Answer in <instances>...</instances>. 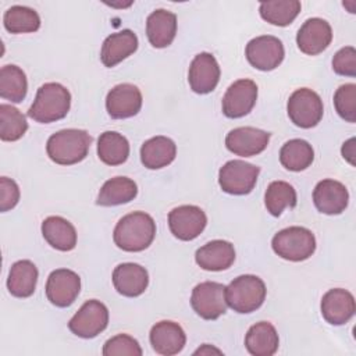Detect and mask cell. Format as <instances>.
Here are the masks:
<instances>
[{
	"label": "cell",
	"instance_id": "23",
	"mask_svg": "<svg viewBox=\"0 0 356 356\" xmlns=\"http://www.w3.org/2000/svg\"><path fill=\"white\" fill-rule=\"evenodd\" d=\"M146 35L156 49L170 46L177 35V15L164 8L153 11L146 19Z\"/></svg>",
	"mask_w": 356,
	"mask_h": 356
},
{
	"label": "cell",
	"instance_id": "19",
	"mask_svg": "<svg viewBox=\"0 0 356 356\" xmlns=\"http://www.w3.org/2000/svg\"><path fill=\"white\" fill-rule=\"evenodd\" d=\"M149 339L153 350L163 356L179 353L186 343V335L182 327L170 320L156 323L150 330Z\"/></svg>",
	"mask_w": 356,
	"mask_h": 356
},
{
	"label": "cell",
	"instance_id": "12",
	"mask_svg": "<svg viewBox=\"0 0 356 356\" xmlns=\"http://www.w3.org/2000/svg\"><path fill=\"white\" fill-rule=\"evenodd\" d=\"M81 291L79 275L68 268H57L50 273L46 282V296L57 307H68Z\"/></svg>",
	"mask_w": 356,
	"mask_h": 356
},
{
	"label": "cell",
	"instance_id": "32",
	"mask_svg": "<svg viewBox=\"0 0 356 356\" xmlns=\"http://www.w3.org/2000/svg\"><path fill=\"white\" fill-rule=\"evenodd\" d=\"M28 81L25 72L14 64L1 67L0 70V96L13 103H19L25 99Z\"/></svg>",
	"mask_w": 356,
	"mask_h": 356
},
{
	"label": "cell",
	"instance_id": "16",
	"mask_svg": "<svg viewBox=\"0 0 356 356\" xmlns=\"http://www.w3.org/2000/svg\"><path fill=\"white\" fill-rule=\"evenodd\" d=\"M332 40L331 25L323 18H309L299 28L296 44L299 50L309 56L323 53Z\"/></svg>",
	"mask_w": 356,
	"mask_h": 356
},
{
	"label": "cell",
	"instance_id": "15",
	"mask_svg": "<svg viewBox=\"0 0 356 356\" xmlns=\"http://www.w3.org/2000/svg\"><path fill=\"white\" fill-rule=\"evenodd\" d=\"M220 65L211 53H199L191 63L188 81L195 93L206 95L216 89L220 81Z\"/></svg>",
	"mask_w": 356,
	"mask_h": 356
},
{
	"label": "cell",
	"instance_id": "20",
	"mask_svg": "<svg viewBox=\"0 0 356 356\" xmlns=\"http://www.w3.org/2000/svg\"><path fill=\"white\" fill-rule=\"evenodd\" d=\"M356 310L353 295L342 288H334L324 293L321 299V314L332 325L348 323Z\"/></svg>",
	"mask_w": 356,
	"mask_h": 356
},
{
	"label": "cell",
	"instance_id": "11",
	"mask_svg": "<svg viewBox=\"0 0 356 356\" xmlns=\"http://www.w3.org/2000/svg\"><path fill=\"white\" fill-rule=\"evenodd\" d=\"M206 213L193 204H184L168 213V227L171 234L179 241H192L206 228Z\"/></svg>",
	"mask_w": 356,
	"mask_h": 356
},
{
	"label": "cell",
	"instance_id": "17",
	"mask_svg": "<svg viewBox=\"0 0 356 356\" xmlns=\"http://www.w3.org/2000/svg\"><path fill=\"white\" fill-rule=\"evenodd\" d=\"M142 107V93L132 83L115 85L106 97V108L111 118L122 120L136 115Z\"/></svg>",
	"mask_w": 356,
	"mask_h": 356
},
{
	"label": "cell",
	"instance_id": "2",
	"mask_svg": "<svg viewBox=\"0 0 356 356\" xmlns=\"http://www.w3.org/2000/svg\"><path fill=\"white\" fill-rule=\"evenodd\" d=\"M90 143L92 136L83 129H61L47 139L46 152L56 164L72 165L88 156Z\"/></svg>",
	"mask_w": 356,
	"mask_h": 356
},
{
	"label": "cell",
	"instance_id": "27",
	"mask_svg": "<svg viewBox=\"0 0 356 356\" xmlns=\"http://www.w3.org/2000/svg\"><path fill=\"white\" fill-rule=\"evenodd\" d=\"M280 338L275 327L268 321L253 324L245 337V346L253 356H271L277 352Z\"/></svg>",
	"mask_w": 356,
	"mask_h": 356
},
{
	"label": "cell",
	"instance_id": "30",
	"mask_svg": "<svg viewBox=\"0 0 356 356\" xmlns=\"http://www.w3.org/2000/svg\"><path fill=\"white\" fill-rule=\"evenodd\" d=\"M97 156L107 165H120L129 156V142L115 131H106L97 139Z\"/></svg>",
	"mask_w": 356,
	"mask_h": 356
},
{
	"label": "cell",
	"instance_id": "8",
	"mask_svg": "<svg viewBox=\"0 0 356 356\" xmlns=\"http://www.w3.org/2000/svg\"><path fill=\"white\" fill-rule=\"evenodd\" d=\"M191 305L197 316L204 320H217L227 312L225 285L214 281H204L192 289Z\"/></svg>",
	"mask_w": 356,
	"mask_h": 356
},
{
	"label": "cell",
	"instance_id": "37",
	"mask_svg": "<svg viewBox=\"0 0 356 356\" xmlns=\"http://www.w3.org/2000/svg\"><path fill=\"white\" fill-rule=\"evenodd\" d=\"M334 106L341 118L348 122L356 121V85H341L334 95Z\"/></svg>",
	"mask_w": 356,
	"mask_h": 356
},
{
	"label": "cell",
	"instance_id": "13",
	"mask_svg": "<svg viewBox=\"0 0 356 356\" xmlns=\"http://www.w3.org/2000/svg\"><path fill=\"white\" fill-rule=\"evenodd\" d=\"M257 100V85L252 79H238L222 97V113L228 118H241L252 111Z\"/></svg>",
	"mask_w": 356,
	"mask_h": 356
},
{
	"label": "cell",
	"instance_id": "22",
	"mask_svg": "<svg viewBox=\"0 0 356 356\" xmlns=\"http://www.w3.org/2000/svg\"><path fill=\"white\" fill-rule=\"evenodd\" d=\"M195 260L203 270L222 271L232 266L235 260V249L228 241L214 239L196 250Z\"/></svg>",
	"mask_w": 356,
	"mask_h": 356
},
{
	"label": "cell",
	"instance_id": "25",
	"mask_svg": "<svg viewBox=\"0 0 356 356\" xmlns=\"http://www.w3.org/2000/svg\"><path fill=\"white\" fill-rule=\"evenodd\" d=\"M177 156V146L167 136H154L143 142L140 147V161L149 170L167 167Z\"/></svg>",
	"mask_w": 356,
	"mask_h": 356
},
{
	"label": "cell",
	"instance_id": "14",
	"mask_svg": "<svg viewBox=\"0 0 356 356\" xmlns=\"http://www.w3.org/2000/svg\"><path fill=\"white\" fill-rule=\"evenodd\" d=\"M268 142L270 132L253 127L234 128L225 136L227 149L241 157H252L261 153Z\"/></svg>",
	"mask_w": 356,
	"mask_h": 356
},
{
	"label": "cell",
	"instance_id": "39",
	"mask_svg": "<svg viewBox=\"0 0 356 356\" xmlns=\"http://www.w3.org/2000/svg\"><path fill=\"white\" fill-rule=\"evenodd\" d=\"M332 70L338 75H356V50L353 46H346L338 50L332 58Z\"/></svg>",
	"mask_w": 356,
	"mask_h": 356
},
{
	"label": "cell",
	"instance_id": "28",
	"mask_svg": "<svg viewBox=\"0 0 356 356\" xmlns=\"http://www.w3.org/2000/svg\"><path fill=\"white\" fill-rule=\"evenodd\" d=\"M38 268L31 260L15 261L8 273L7 288L15 298H29L36 288Z\"/></svg>",
	"mask_w": 356,
	"mask_h": 356
},
{
	"label": "cell",
	"instance_id": "34",
	"mask_svg": "<svg viewBox=\"0 0 356 356\" xmlns=\"http://www.w3.org/2000/svg\"><path fill=\"white\" fill-rule=\"evenodd\" d=\"M3 24L10 33L36 32L40 28V17L31 7L11 6L4 13Z\"/></svg>",
	"mask_w": 356,
	"mask_h": 356
},
{
	"label": "cell",
	"instance_id": "36",
	"mask_svg": "<svg viewBox=\"0 0 356 356\" xmlns=\"http://www.w3.org/2000/svg\"><path fill=\"white\" fill-rule=\"evenodd\" d=\"M28 129L25 115L14 106L0 104V138L4 142H15L21 139Z\"/></svg>",
	"mask_w": 356,
	"mask_h": 356
},
{
	"label": "cell",
	"instance_id": "21",
	"mask_svg": "<svg viewBox=\"0 0 356 356\" xmlns=\"http://www.w3.org/2000/svg\"><path fill=\"white\" fill-rule=\"evenodd\" d=\"M113 284L117 292L122 296L136 298L146 291L149 285V274L140 264L122 263L113 271Z\"/></svg>",
	"mask_w": 356,
	"mask_h": 356
},
{
	"label": "cell",
	"instance_id": "9",
	"mask_svg": "<svg viewBox=\"0 0 356 356\" xmlns=\"http://www.w3.org/2000/svg\"><path fill=\"white\" fill-rule=\"evenodd\" d=\"M108 324V310L104 303L96 299L86 300L72 316L68 328L79 338H95L106 330Z\"/></svg>",
	"mask_w": 356,
	"mask_h": 356
},
{
	"label": "cell",
	"instance_id": "26",
	"mask_svg": "<svg viewBox=\"0 0 356 356\" xmlns=\"http://www.w3.org/2000/svg\"><path fill=\"white\" fill-rule=\"evenodd\" d=\"M42 234L46 242L61 252H70L76 246L75 227L60 216H50L42 222Z\"/></svg>",
	"mask_w": 356,
	"mask_h": 356
},
{
	"label": "cell",
	"instance_id": "24",
	"mask_svg": "<svg viewBox=\"0 0 356 356\" xmlns=\"http://www.w3.org/2000/svg\"><path fill=\"white\" fill-rule=\"evenodd\" d=\"M138 49V38L131 29H122L120 32L108 35L100 51L102 63L111 68L125 60L128 56L135 53Z\"/></svg>",
	"mask_w": 356,
	"mask_h": 356
},
{
	"label": "cell",
	"instance_id": "6",
	"mask_svg": "<svg viewBox=\"0 0 356 356\" xmlns=\"http://www.w3.org/2000/svg\"><path fill=\"white\" fill-rule=\"evenodd\" d=\"M286 111L291 121L300 128H313L323 118V100L309 88L296 89L288 99Z\"/></svg>",
	"mask_w": 356,
	"mask_h": 356
},
{
	"label": "cell",
	"instance_id": "3",
	"mask_svg": "<svg viewBox=\"0 0 356 356\" xmlns=\"http://www.w3.org/2000/svg\"><path fill=\"white\" fill-rule=\"evenodd\" d=\"M71 107V93L65 86L57 82H47L42 85L28 115L40 124H49L64 118Z\"/></svg>",
	"mask_w": 356,
	"mask_h": 356
},
{
	"label": "cell",
	"instance_id": "40",
	"mask_svg": "<svg viewBox=\"0 0 356 356\" xmlns=\"http://www.w3.org/2000/svg\"><path fill=\"white\" fill-rule=\"evenodd\" d=\"M19 200V188L15 181L1 177L0 178V211H8L17 206Z\"/></svg>",
	"mask_w": 356,
	"mask_h": 356
},
{
	"label": "cell",
	"instance_id": "38",
	"mask_svg": "<svg viewBox=\"0 0 356 356\" xmlns=\"http://www.w3.org/2000/svg\"><path fill=\"white\" fill-rule=\"evenodd\" d=\"M142 348L139 342L128 334H118L108 341H106L103 346L104 356H115V355H129V356H142Z\"/></svg>",
	"mask_w": 356,
	"mask_h": 356
},
{
	"label": "cell",
	"instance_id": "4",
	"mask_svg": "<svg viewBox=\"0 0 356 356\" xmlns=\"http://www.w3.org/2000/svg\"><path fill=\"white\" fill-rule=\"evenodd\" d=\"M266 285L261 278L252 274H245L234 278L225 286L227 305L236 313H252L257 310L266 299Z\"/></svg>",
	"mask_w": 356,
	"mask_h": 356
},
{
	"label": "cell",
	"instance_id": "31",
	"mask_svg": "<svg viewBox=\"0 0 356 356\" xmlns=\"http://www.w3.org/2000/svg\"><path fill=\"white\" fill-rule=\"evenodd\" d=\"M314 150L305 139H291L280 150V161L289 171H303L312 165Z\"/></svg>",
	"mask_w": 356,
	"mask_h": 356
},
{
	"label": "cell",
	"instance_id": "1",
	"mask_svg": "<svg viewBox=\"0 0 356 356\" xmlns=\"http://www.w3.org/2000/svg\"><path fill=\"white\" fill-rule=\"evenodd\" d=\"M156 236V222L145 211L124 216L115 225L113 238L115 245L125 252H142L150 246Z\"/></svg>",
	"mask_w": 356,
	"mask_h": 356
},
{
	"label": "cell",
	"instance_id": "35",
	"mask_svg": "<svg viewBox=\"0 0 356 356\" xmlns=\"http://www.w3.org/2000/svg\"><path fill=\"white\" fill-rule=\"evenodd\" d=\"M264 204L271 216L278 217L286 207L296 206V191L285 181H273L266 189Z\"/></svg>",
	"mask_w": 356,
	"mask_h": 356
},
{
	"label": "cell",
	"instance_id": "18",
	"mask_svg": "<svg viewBox=\"0 0 356 356\" xmlns=\"http://www.w3.org/2000/svg\"><path fill=\"white\" fill-rule=\"evenodd\" d=\"M313 202L320 213L335 216L345 211L349 202L346 186L335 179L320 181L313 191Z\"/></svg>",
	"mask_w": 356,
	"mask_h": 356
},
{
	"label": "cell",
	"instance_id": "5",
	"mask_svg": "<svg viewBox=\"0 0 356 356\" xmlns=\"http://www.w3.org/2000/svg\"><path fill=\"white\" fill-rule=\"evenodd\" d=\"M273 250L289 261H303L316 250V238L305 227H288L278 231L271 241Z\"/></svg>",
	"mask_w": 356,
	"mask_h": 356
},
{
	"label": "cell",
	"instance_id": "29",
	"mask_svg": "<svg viewBox=\"0 0 356 356\" xmlns=\"http://www.w3.org/2000/svg\"><path fill=\"white\" fill-rule=\"evenodd\" d=\"M138 195L136 184L128 177H114L103 184L97 195L99 206H118L134 200Z\"/></svg>",
	"mask_w": 356,
	"mask_h": 356
},
{
	"label": "cell",
	"instance_id": "41",
	"mask_svg": "<svg viewBox=\"0 0 356 356\" xmlns=\"http://www.w3.org/2000/svg\"><path fill=\"white\" fill-rule=\"evenodd\" d=\"M342 156L346 159L352 165H355V138L346 140L342 146Z\"/></svg>",
	"mask_w": 356,
	"mask_h": 356
},
{
	"label": "cell",
	"instance_id": "7",
	"mask_svg": "<svg viewBox=\"0 0 356 356\" xmlns=\"http://www.w3.org/2000/svg\"><path fill=\"white\" fill-rule=\"evenodd\" d=\"M260 168L243 160L227 161L218 172L220 188L229 195H248L253 191Z\"/></svg>",
	"mask_w": 356,
	"mask_h": 356
},
{
	"label": "cell",
	"instance_id": "33",
	"mask_svg": "<svg viewBox=\"0 0 356 356\" xmlns=\"http://www.w3.org/2000/svg\"><path fill=\"white\" fill-rule=\"evenodd\" d=\"M300 1L298 0H273L260 3V17L271 25L286 26L300 13Z\"/></svg>",
	"mask_w": 356,
	"mask_h": 356
},
{
	"label": "cell",
	"instance_id": "10",
	"mask_svg": "<svg viewBox=\"0 0 356 356\" xmlns=\"http://www.w3.org/2000/svg\"><path fill=\"white\" fill-rule=\"evenodd\" d=\"M246 58L252 67L260 71L277 68L285 56L282 42L271 35H263L252 39L246 44Z\"/></svg>",
	"mask_w": 356,
	"mask_h": 356
}]
</instances>
